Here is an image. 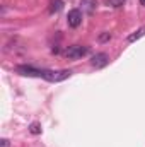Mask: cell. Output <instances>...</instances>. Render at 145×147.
Masks as SVG:
<instances>
[{
  "label": "cell",
  "mask_w": 145,
  "mask_h": 147,
  "mask_svg": "<svg viewBox=\"0 0 145 147\" xmlns=\"http://www.w3.org/2000/svg\"><path fill=\"white\" fill-rule=\"evenodd\" d=\"M80 5H82V10H85L87 14H92L97 7V0H80Z\"/></svg>",
  "instance_id": "8992f818"
},
{
  "label": "cell",
  "mask_w": 145,
  "mask_h": 147,
  "mask_svg": "<svg viewBox=\"0 0 145 147\" xmlns=\"http://www.w3.org/2000/svg\"><path fill=\"white\" fill-rule=\"evenodd\" d=\"M126 0H104V3L108 7H113V9H118V7H123Z\"/></svg>",
  "instance_id": "9c48e42d"
},
{
  "label": "cell",
  "mask_w": 145,
  "mask_h": 147,
  "mask_svg": "<svg viewBox=\"0 0 145 147\" xmlns=\"http://www.w3.org/2000/svg\"><path fill=\"white\" fill-rule=\"evenodd\" d=\"M87 51H89L87 46H82V45H72V46H68V48L65 50V57H67L68 60H77V58L85 57Z\"/></svg>",
  "instance_id": "7a4b0ae2"
},
{
  "label": "cell",
  "mask_w": 145,
  "mask_h": 147,
  "mask_svg": "<svg viewBox=\"0 0 145 147\" xmlns=\"http://www.w3.org/2000/svg\"><path fill=\"white\" fill-rule=\"evenodd\" d=\"M109 63V55L108 53H96L92 58H91V65L94 69H103Z\"/></svg>",
  "instance_id": "277c9868"
},
{
  "label": "cell",
  "mask_w": 145,
  "mask_h": 147,
  "mask_svg": "<svg viewBox=\"0 0 145 147\" xmlns=\"http://www.w3.org/2000/svg\"><path fill=\"white\" fill-rule=\"evenodd\" d=\"M0 147H9V140L7 139H2L0 140Z\"/></svg>",
  "instance_id": "7c38bea8"
},
{
  "label": "cell",
  "mask_w": 145,
  "mask_h": 147,
  "mask_svg": "<svg viewBox=\"0 0 145 147\" xmlns=\"http://www.w3.org/2000/svg\"><path fill=\"white\" fill-rule=\"evenodd\" d=\"M15 72L21 75H28V77H41L43 75V69H36L33 65H17Z\"/></svg>",
  "instance_id": "3957f363"
},
{
  "label": "cell",
  "mask_w": 145,
  "mask_h": 147,
  "mask_svg": "<svg viewBox=\"0 0 145 147\" xmlns=\"http://www.w3.org/2000/svg\"><path fill=\"white\" fill-rule=\"evenodd\" d=\"M67 22H68L70 28H79L80 22H82V12L79 9H72L67 16Z\"/></svg>",
  "instance_id": "5b68a950"
},
{
  "label": "cell",
  "mask_w": 145,
  "mask_h": 147,
  "mask_svg": "<svg viewBox=\"0 0 145 147\" xmlns=\"http://www.w3.org/2000/svg\"><path fill=\"white\" fill-rule=\"evenodd\" d=\"M29 132L33 134V135H38V134H41V125L39 123H31V127H29Z\"/></svg>",
  "instance_id": "30bf717a"
},
{
  "label": "cell",
  "mask_w": 145,
  "mask_h": 147,
  "mask_svg": "<svg viewBox=\"0 0 145 147\" xmlns=\"http://www.w3.org/2000/svg\"><path fill=\"white\" fill-rule=\"evenodd\" d=\"M109 39H111V34H109V33L99 34V41H101V43H106V41H109Z\"/></svg>",
  "instance_id": "8fae6325"
},
{
  "label": "cell",
  "mask_w": 145,
  "mask_h": 147,
  "mask_svg": "<svg viewBox=\"0 0 145 147\" xmlns=\"http://www.w3.org/2000/svg\"><path fill=\"white\" fill-rule=\"evenodd\" d=\"M142 36H145V28H140V29H137L135 33H132L130 36L126 38V41H128V43H135L137 39H140Z\"/></svg>",
  "instance_id": "52a82bcc"
},
{
  "label": "cell",
  "mask_w": 145,
  "mask_h": 147,
  "mask_svg": "<svg viewBox=\"0 0 145 147\" xmlns=\"http://www.w3.org/2000/svg\"><path fill=\"white\" fill-rule=\"evenodd\" d=\"M140 5H144L145 7V0H140Z\"/></svg>",
  "instance_id": "4fadbf2b"
},
{
  "label": "cell",
  "mask_w": 145,
  "mask_h": 147,
  "mask_svg": "<svg viewBox=\"0 0 145 147\" xmlns=\"http://www.w3.org/2000/svg\"><path fill=\"white\" fill-rule=\"evenodd\" d=\"M72 75L70 70H44L43 69V79L48 80V82H62L65 79H68Z\"/></svg>",
  "instance_id": "6da1fadb"
},
{
  "label": "cell",
  "mask_w": 145,
  "mask_h": 147,
  "mask_svg": "<svg viewBox=\"0 0 145 147\" xmlns=\"http://www.w3.org/2000/svg\"><path fill=\"white\" fill-rule=\"evenodd\" d=\"M62 7H63V2H62V0H51V2H50V12H51V14L60 12Z\"/></svg>",
  "instance_id": "ba28073f"
}]
</instances>
